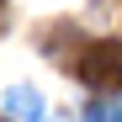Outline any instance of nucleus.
<instances>
[{"mask_svg": "<svg viewBox=\"0 0 122 122\" xmlns=\"http://www.w3.org/2000/svg\"><path fill=\"white\" fill-rule=\"evenodd\" d=\"M74 74L96 90H117L122 85V43L117 37H101V43H85V53L74 58Z\"/></svg>", "mask_w": 122, "mask_h": 122, "instance_id": "f257e3e1", "label": "nucleus"}, {"mask_svg": "<svg viewBox=\"0 0 122 122\" xmlns=\"http://www.w3.org/2000/svg\"><path fill=\"white\" fill-rule=\"evenodd\" d=\"M5 106L21 117V122H43V96H37V90H27V85H16V90L5 96Z\"/></svg>", "mask_w": 122, "mask_h": 122, "instance_id": "f03ea898", "label": "nucleus"}, {"mask_svg": "<svg viewBox=\"0 0 122 122\" xmlns=\"http://www.w3.org/2000/svg\"><path fill=\"white\" fill-rule=\"evenodd\" d=\"M85 122H122V106H117L112 96H101V101L85 106Z\"/></svg>", "mask_w": 122, "mask_h": 122, "instance_id": "7ed1b4c3", "label": "nucleus"}]
</instances>
